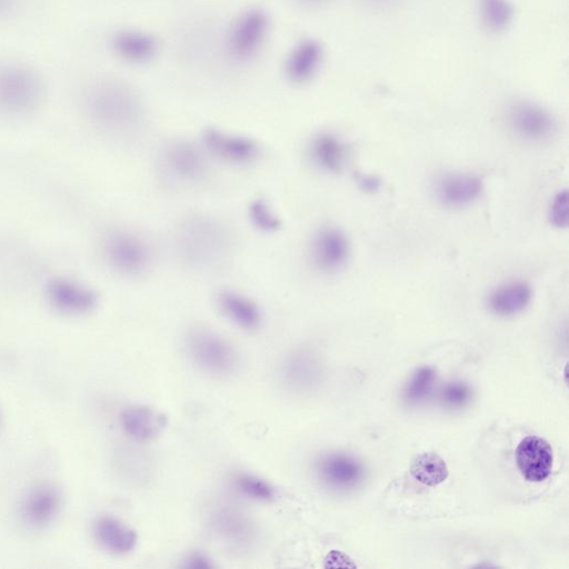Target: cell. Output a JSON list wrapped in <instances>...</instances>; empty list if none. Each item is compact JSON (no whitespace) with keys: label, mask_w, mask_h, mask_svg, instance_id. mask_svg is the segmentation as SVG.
Returning <instances> with one entry per match:
<instances>
[{"label":"cell","mask_w":569,"mask_h":569,"mask_svg":"<svg viewBox=\"0 0 569 569\" xmlns=\"http://www.w3.org/2000/svg\"><path fill=\"white\" fill-rule=\"evenodd\" d=\"M102 252L107 263L114 271L126 276L144 272L152 259L150 246L142 237L120 228L106 233Z\"/></svg>","instance_id":"obj_6"},{"label":"cell","mask_w":569,"mask_h":569,"mask_svg":"<svg viewBox=\"0 0 569 569\" xmlns=\"http://www.w3.org/2000/svg\"><path fill=\"white\" fill-rule=\"evenodd\" d=\"M0 423H1V416H0Z\"/></svg>","instance_id":"obj_37"},{"label":"cell","mask_w":569,"mask_h":569,"mask_svg":"<svg viewBox=\"0 0 569 569\" xmlns=\"http://www.w3.org/2000/svg\"><path fill=\"white\" fill-rule=\"evenodd\" d=\"M216 301L221 313L234 326L246 331L260 328L262 312L251 298L236 290L223 289L217 293Z\"/></svg>","instance_id":"obj_23"},{"label":"cell","mask_w":569,"mask_h":569,"mask_svg":"<svg viewBox=\"0 0 569 569\" xmlns=\"http://www.w3.org/2000/svg\"><path fill=\"white\" fill-rule=\"evenodd\" d=\"M47 94V80L34 64L13 58L0 59V117H31L41 109Z\"/></svg>","instance_id":"obj_3"},{"label":"cell","mask_w":569,"mask_h":569,"mask_svg":"<svg viewBox=\"0 0 569 569\" xmlns=\"http://www.w3.org/2000/svg\"><path fill=\"white\" fill-rule=\"evenodd\" d=\"M568 190L561 189L550 199L547 217L553 228L566 229L568 227Z\"/></svg>","instance_id":"obj_30"},{"label":"cell","mask_w":569,"mask_h":569,"mask_svg":"<svg viewBox=\"0 0 569 569\" xmlns=\"http://www.w3.org/2000/svg\"><path fill=\"white\" fill-rule=\"evenodd\" d=\"M231 483L238 493L252 501L270 502L276 498V489L267 480L252 473H236Z\"/></svg>","instance_id":"obj_27"},{"label":"cell","mask_w":569,"mask_h":569,"mask_svg":"<svg viewBox=\"0 0 569 569\" xmlns=\"http://www.w3.org/2000/svg\"><path fill=\"white\" fill-rule=\"evenodd\" d=\"M315 473L320 483L335 492H348L358 488L366 478L363 463L355 456L332 451L318 457Z\"/></svg>","instance_id":"obj_10"},{"label":"cell","mask_w":569,"mask_h":569,"mask_svg":"<svg viewBox=\"0 0 569 569\" xmlns=\"http://www.w3.org/2000/svg\"><path fill=\"white\" fill-rule=\"evenodd\" d=\"M182 567L188 569H210L213 567V562L202 552H191L183 559Z\"/></svg>","instance_id":"obj_32"},{"label":"cell","mask_w":569,"mask_h":569,"mask_svg":"<svg viewBox=\"0 0 569 569\" xmlns=\"http://www.w3.org/2000/svg\"><path fill=\"white\" fill-rule=\"evenodd\" d=\"M80 100L89 121L107 131H129L143 118V104L138 92L118 79L99 78L88 82Z\"/></svg>","instance_id":"obj_1"},{"label":"cell","mask_w":569,"mask_h":569,"mask_svg":"<svg viewBox=\"0 0 569 569\" xmlns=\"http://www.w3.org/2000/svg\"><path fill=\"white\" fill-rule=\"evenodd\" d=\"M111 52L121 61L130 64H144L152 61L159 52V42L149 32L123 28L109 37Z\"/></svg>","instance_id":"obj_16"},{"label":"cell","mask_w":569,"mask_h":569,"mask_svg":"<svg viewBox=\"0 0 569 569\" xmlns=\"http://www.w3.org/2000/svg\"><path fill=\"white\" fill-rule=\"evenodd\" d=\"M309 260L312 267L325 274H335L347 266L351 246L347 234L338 227L323 226L311 237Z\"/></svg>","instance_id":"obj_8"},{"label":"cell","mask_w":569,"mask_h":569,"mask_svg":"<svg viewBox=\"0 0 569 569\" xmlns=\"http://www.w3.org/2000/svg\"><path fill=\"white\" fill-rule=\"evenodd\" d=\"M361 184H362V188L366 189V190H377L379 188V180H377L376 178L373 177H362L361 180L359 181Z\"/></svg>","instance_id":"obj_35"},{"label":"cell","mask_w":569,"mask_h":569,"mask_svg":"<svg viewBox=\"0 0 569 569\" xmlns=\"http://www.w3.org/2000/svg\"><path fill=\"white\" fill-rule=\"evenodd\" d=\"M22 4V0H0V23L14 18Z\"/></svg>","instance_id":"obj_33"},{"label":"cell","mask_w":569,"mask_h":569,"mask_svg":"<svg viewBox=\"0 0 569 569\" xmlns=\"http://www.w3.org/2000/svg\"><path fill=\"white\" fill-rule=\"evenodd\" d=\"M509 130L528 143L549 141L558 130L555 116L543 106L530 100H519L506 113Z\"/></svg>","instance_id":"obj_7"},{"label":"cell","mask_w":569,"mask_h":569,"mask_svg":"<svg viewBox=\"0 0 569 569\" xmlns=\"http://www.w3.org/2000/svg\"><path fill=\"white\" fill-rule=\"evenodd\" d=\"M436 378V372L431 367L419 368L406 385L405 401L410 406L425 401L435 387Z\"/></svg>","instance_id":"obj_28"},{"label":"cell","mask_w":569,"mask_h":569,"mask_svg":"<svg viewBox=\"0 0 569 569\" xmlns=\"http://www.w3.org/2000/svg\"><path fill=\"white\" fill-rule=\"evenodd\" d=\"M533 298L531 284L522 279H511L495 286L486 298L489 312L500 318L523 312Z\"/></svg>","instance_id":"obj_20"},{"label":"cell","mask_w":569,"mask_h":569,"mask_svg":"<svg viewBox=\"0 0 569 569\" xmlns=\"http://www.w3.org/2000/svg\"><path fill=\"white\" fill-rule=\"evenodd\" d=\"M278 376L282 387L297 395L313 391L322 379V365L308 348L289 350L280 360Z\"/></svg>","instance_id":"obj_9"},{"label":"cell","mask_w":569,"mask_h":569,"mask_svg":"<svg viewBox=\"0 0 569 569\" xmlns=\"http://www.w3.org/2000/svg\"><path fill=\"white\" fill-rule=\"evenodd\" d=\"M440 399L446 408L460 409L470 401L471 390L463 382H451L443 388Z\"/></svg>","instance_id":"obj_31"},{"label":"cell","mask_w":569,"mask_h":569,"mask_svg":"<svg viewBox=\"0 0 569 569\" xmlns=\"http://www.w3.org/2000/svg\"><path fill=\"white\" fill-rule=\"evenodd\" d=\"M482 24L491 32L505 31L513 19V7L509 0H478Z\"/></svg>","instance_id":"obj_26"},{"label":"cell","mask_w":569,"mask_h":569,"mask_svg":"<svg viewBox=\"0 0 569 569\" xmlns=\"http://www.w3.org/2000/svg\"><path fill=\"white\" fill-rule=\"evenodd\" d=\"M62 509V493L50 482H40L22 496L18 513L24 526L40 531L50 527Z\"/></svg>","instance_id":"obj_11"},{"label":"cell","mask_w":569,"mask_h":569,"mask_svg":"<svg viewBox=\"0 0 569 569\" xmlns=\"http://www.w3.org/2000/svg\"><path fill=\"white\" fill-rule=\"evenodd\" d=\"M92 533L103 550L116 556L131 552L138 542L136 530L111 515L97 517L92 523Z\"/></svg>","instance_id":"obj_22"},{"label":"cell","mask_w":569,"mask_h":569,"mask_svg":"<svg viewBox=\"0 0 569 569\" xmlns=\"http://www.w3.org/2000/svg\"><path fill=\"white\" fill-rule=\"evenodd\" d=\"M180 260L196 270L212 269L222 263L231 249V236L217 218L192 213L181 220L174 234Z\"/></svg>","instance_id":"obj_2"},{"label":"cell","mask_w":569,"mask_h":569,"mask_svg":"<svg viewBox=\"0 0 569 569\" xmlns=\"http://www.w3.org/2000/svg\"><path fill=\"white\" fill-rule=\"evenodd\" d=\"M211 525L218 538L231 550L246 551L256 542V525L232 506L219 507L211 517Z\"/></svg>","instance_id":"obj_14"},{"label":"cell","mask_w":569,"mask_h":569,"mask_svg":"<svg viewBox=\"0 0 569 569\" xmlns=\"http://www.w3.org/2000/svg\"><path fill=\"white\" fill-rule=\"evenodd\" d=\"M517 467L530 482L546 480L552 470L553 450L550 443L536 435L523 438L515 451Z\"/></svg>","instance_id":"obj_18"},{"label":"cell","mask_w":569,"mask_h":569,"mask_svg":"<svg viewBox=\"0 0 569 569\" xmlns=\"http://www.w3.org/2000/svg\"><path fill=\"white\" fill-rule=\"evenodd\" d=\"M323 47L316 39H303L295 44L283 63L286 78L295 84H305L319 72L323 62Z\"/></svg>","instance_id":"obj_21"},{"label":"cell","mask_w":569,"mask_h":569,"mask_svg":"<svg viewBox=\"0 0 569 569\" xmlns=\"http://www.w3.org/2000/svg\"><path fill=\"white\" fill-rule=\"evenodd\" d=\"M248 217L251 224L261 232L272 233L281 227L279 217L273 212L269 203L261 198L250 202Z\"/></svg>","instance_id":"obj_29"},{"label":"cell","mask_w":569,"mask_h":569,"mask_svg":"<svg viewBox=\"0 0 569 569\" xmlns=\"http://www.w3.org/2000/svg\"><path fill=\"white\" fill-rule=\"evenodd\" d=\"M298 1H300V2H302L305 4H312V6H315V4H321V3H323V2H326L328 0H298Z\"/></svg>","instance_id":"obj_36"},{"label":"cell","mask_w":569,"mask_h":569,"mask_svg":"<svg viewBox=\"0 0 569 569\" xmlns=\"http://www.w3.org/2000/svg\"><path fill=\"white\" fill-rule=\"evenodd\" d=\"M308 154L322 172L340 173L347 159V144L337 134L322 131L310 140Z\"/></svg>","instance_id":"obj_24"},{"label":"cell","mask_w":569,"mask_h":569,"mask_svg":"<svg viewBox=\"0 0 569 569\" xmlns=\"http://www.w3.org/2000/svg\"><path fill=\"white\" fill-rule=\"evenodd\" d=\"M270 31V17L259 7L241 12L230 24L224 40L226 53L236 63L253 60L262 50Z\"/></svg>","instance_id":"obj_5"},{"label":"cell","mask_w":569,"mask_h":569,"mask_svg":"<svg viewBox=\"0 0 569 569\" xmlns=\"http://www.w3.org/2000/svg\"><path fill=\"white\" fill-rule=\"evenodd\" d=\"M119 425L126 436L142 443L157 439L164 431L168 418L152 407L130 405L120 411Z\"/></svg>","instance_id":"obj_19"},{"label":"cell","mask_w":569,"mask_h":569,"mask_svg":"<svg viewBox=\"0 0 569 569\" xmlns=\"http://www.w3.org/2000/svg\"><path fill=\"white\" fill-rule=\"evenodd\" d=\"M204 149L213 157L234 164L251 162L259 153V147L251 138L208 128L202 132Z\"/></svg>","instance_id":"obj_17"},{"label":"cell","mask_w":569,"mask_h":569,"mask_svg":"<svg viewBox=\"0 0 569 569\" xmlns=\"http://www.w3.org/2000/svg\"><path fill=\"white\" fill-rule=\"evenodd\" d=\"M437 202L446 209H465L483 192L480 177L469 172L451 171L440 174L432 186Z\"/></svg>","instance_id":"obj_12"},{"label":"cell","mask_w":569,"mask_h":569,"mask_svg":"<svg viewBox=\"0 0 569 569\" xmlns=\"http://www.w3.org/2000/svg\"><path fill=\"white\" fill-rule=\"evenodd\" d=\"M47 297L56 310L69 316L86 315L98 303V296L91 288L66 278L52 279L47 286Z\"/></svg>","instance_id":"obj_15"},{"label":"cell","mask_w":569,"mask_h":569,"mask_svg":"<svg viewBox=\"0 0 569 569\" xmlns=\"http://www.w3.org/2000/svg\"><path fill=\"white\" fill-rule=\"evenodd\" d=\"M184 348L193 366L213 377L232 376L240 366V356L234 346L208 328H191L184 336Z\"/></svg>","instance_id":"obj_4"},{"label":"cell","mask_w":569,"mask_h":569,"mask_svg":"<svg viewBox=\"0 0 569 569\" xmlns=\"http://www.w3.org/2000/svg\"><path fill=\"white\" fill-rule=\"evenodd\" d=\"M161 158L168 172L183 182L201 181L208 173L203 151L191 141L178 139L168 142Z\"/></svg>","instance_id":"obj_13"},{"label":"cell","mask_w":569,"mask_h":569,"mask_svg":"<svg viewBox=\"0 0 569 569\" xmlns=\"http://www.w3.org/2000/svg\"><path fill=\"white\" fill-rule=\"evenodd\" d=\"M410 473L420 483L435 487L448 478L449 469L439 455L422 452L412 460Z\"/></svg>","instance_id":"obj_25"},{"label":"cell","mask_w":569,"mask_h":569,"mask_svg":"<svg viewBox=\"0 0 569 569\" xmlns=\"http://www.w3.org/2000/svg\"><path fill=\"white\" fill-rule=\"evenodd\" d=\"M366 4L378 8V9H385L390 8L395 4H397L400 0H362Z\"/></svg>","instance_id":"obj_34"}]
</instances>
